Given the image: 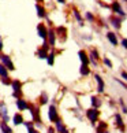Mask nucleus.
<instances>
[{"mask_svg":"<svg viewBox=\"0 0 127 133\" xmlns=\"http://www.w3.org/2000/svg\"><path fill=\"white\" fill-rule=\"evenodd\" d=\"M108 38H109V41L114 44V45H116V44H118V40H116V37H115L114 33H108Z\"/></svg>","mask_w":127,"mask_h":133,"instance_id":"423d86ee","label":"nucleus"},{"mask_svg":"<svg viewBox=\"0 0 127 133\" xmlns=\"http://www.w3.org/2000/svg\"><path fill=\"white\" fill-rule=\"evenodd\" d=\"M123 45L127 48V40H123Z\"/></svg>","mask_w":127,"mask_h":133,"instance_id":"393cba45","label":"nucleus"},{"mask_svg":"<svg viewBox=\"0 0 127 133\" xmlns=\"http://www.w3.org/2000/svg\"><path fill=\"white\" fill-rule=\"evenodd\" d=\"M2 129H3V132L4 133H11V129L6 125V124H2Z\"/></svg>","mask_w":127,"mask_h":133,"instance_id":"f8f14e48","label":"nucleus"},{"mask_svg":"<svg viewBox=\"0 0 127 133\" xmlns=\"http://www.w3.org/2000/svg\"><path fill=\"white\" fill-rule=\"evenodd\" d=\"M49 119L51 121H57V114H56V110L53 106L49 108Z\"/></svg>","mask_w":127,"mask_h":133,"instance_id":"f03ea898","label":"nucleus"},{"mask_svg":"<svg viewBox=\"0 0 127 133\" xmlns=\"http://www.w3.org/2000/svg\"><path fill=\"white\" fill-rule=\"evenodd\" d=\"M3 63L10 69V70H14V65L11 63V61H10V58H8V56H3Z\"/></svg>","mask_w":127,"mask_h":133,"instance_id":"7ed1b4c3","label":"nucleus"},{"mask_svg":"<svg viewBox=\"0 0 127 133\" xmlns=\"http://www.w3.org/2000/svg\"><path fill=\"white\" fill-rule=\"evenodd\" d=\"M14 124H15V125H18V124H22V115L17 114L15 117H14Z\"/></svg>","mask_w":127,"mask_h":133,"instance_id":"1a4fd4ad","label":"nucleus"},{"mask_svg":"<svg viewBox=\"0 0 127 133\" xmlns=\"http://www.w3.org/2000/svg\"><path fill=\"white\" fill-rule=\"evenodd\" d=\"M87 117H89L90 121H96L97 117H99V111L97 110H89L87 111Z\"/></svg>","mask_w":127,"mask_h":133,"instance_id":"f257e3e1","label":"nucleus"},{"mask_svg":"<svg viewBox=\"0 0 127 133\" xmlns=\"http://www.w3.org/2000/svg\"><path fill=\"white\" fill-rule=\"evenodd\" d=\"M37 11H38V15H40V17H44V15H45V12H44V8H42V7L37 6Z\"/></svg>","mask_w":127,"mask_h":133,"instance_id":"ddd939ff","label":"nucleus"},{"mask_svg":"<svg viewBox=\"0 0 127 133\" xmlns=\"http://www.w3.org/2000/svg\"><path fill=\"white\" fill-rule=\"evenodd\" d=\"M79 58H81V61H82V62H84L85 65H86V63H87V58H86V55H85V54L82 52V51L79 52Z\"/></svg>","mask_w":127,"mask_h":133,"instance_id":"9b49d317","label":"nucleus"},{"mask_svg":"<svg viewBox=\"0 0 127 133\" xmlns=\"http://www.w3.org/2000/svg\"><path fill=\"white\" fill-rule=\"evenodd\" d=\"M112 22H114V26L115 28H119L120 26V22L118 21V19H112Z\"/></svg>","mask_w":127,"mask_h":133,"instance_id":"6ab92c4d","label":"nucleus"},{"mask_svg":"<svg viewBox=\"0 0 127 133\" xmlns=\"http://www.w3.org/2000/svg\"><path fill=\"white\" fill-rule=\"evenodd\" d=\"M59 2H60V3H64V0H59Z\"/></svg>","mask_w":127,"mask_h":133,"instance_id":"bb28decb","label":"nucleus"},{"mask_svg":"<svg viewBox=\"0 0 127 133\" xmlns=\"http://www.w3.org/2000/svg\"><path fill=\"white\" fill-rule=\"evenodd\" d=\"M92 103H93V106H96V107H99L100 106V102H99V99H92Z\"/></svg>","mask_w":127,"mask_h":133,"instance_id":"a211bd4d","label":"nucleus"},{"mask_svg":"<svg viewBox=\"0 0 127 133\" xmlns=\"http://www.w3.org/2000/svg\"><path fill=\"white\" fill-rule=\"evenodd\" d=\"M116 124H118L120 128H123V122H122V118L119 115H116Z\"/></svg>","mask_w":127,"mask_h":133,"instance_id":"dca6fc26","label":"nucleus"},{"mask_svg":"<svg viewBox=\"0 0 127 133\" xmlns=\"http://www.w3.org/2000/svg\"><path fill=\"white\" fill-rule=\"evenodd\" d=\"M96 80H97V82H99V91L102 92V91H104V82H102V80L99 76H96Z\"/></svg>","mask_w":127,"mask_h":133,"instance_id":"39448f33","label":"nucleus"},{"mask_svg":"<svg viewBox=\"0 0 127 133\" xmlns=\"http://www.w3.org/2000/svg\"><path fill=\"white\" fill-rule=\"evenodd\" d=\"M49 40H51V44L55 43V36H53V33H52V32H51V34H49Z\"/></svg>","mask_w":127,"mask_h":133,"instance_id":"aec40b11","label":"nucleus"},{"mask_svg":"<svg viewBox=\"0 0 127 133\" xmlns=\"http://www.w3.org/2000/svg\"><path fill=\"white\" fill-rule=\"evenodd\" d=\"M0 50H2V43H0Z\"/></svg>","mask_w":127,"mask_h":133,"instance_id":"cd10ccee","label":"nucleus"},{"mask_svg":"<svg viewBox=\"0 0 127 133\" xmlns=\"http://www.w3.org/2000/svg\"><path fill=\"white\" fill-rule=\"evenodd\" d=\"M12 88H14V91H15V92H19V89H21V82L14 81L12 82Z\"/></svg>","mask_w":127,"mask_h":133,"instance_id":"6e6552de","label":"nucleus"},{"mask_svg":"<svg viewBox=\"0 0 127 133\" xmlns=\"http://www.w3.org/2000/svg\"><path fill=\"white\" fill-rule=\"evenodd\" d=\"M38 55H40V58H47V52H45V50H40V51H38Z\"/></svg>","mask_w":127,"mask_h":133,"instance_id":"f3484780","label":"nucleus"},{"mask_svg":"<svg viewBox=\"0 0 127 133\" xmlns=\"http://www.w3.org/2000/svg\"><path fill=\"white\" fill-rule=\"evenodd\" d=\"M92 59H93V61H94V59H97V54H96V51L92 52Z\"/></svg>","mask_w":127,"mask_h":133,"instance_id":"4be33fe9","label":"nucleus"},{"mask_svg":"<svg viewBox=\"0 0 127 133\" xmlns=\"http://www.w3.org/2000/svg\"><path fill=\"white\" fill-rule=\"evenodd\" d=\"M122 76H123V78H124V80H127V74H126V73H123Z\"/></svg>","mask_w":127,"mask_h":133,"instance_id":"a878e982","label":"nucleus"},{"mask_svg":"<svg viewBox=\"0 0 127 133\" xmlns=\"http://www.w3.org/2000/svg\"><path fill=\"white\" fill-rule=\"evenodd\" d=\"M114 8L116 10V11H119V14H124L123 11H122V8H120V6H119L118 3H115V4H114Z\"/></svg>","mask_w":127,"mask_h":133,"instance_id":"2eb2a0df","label":"nucleus"},{"mask_svg":"<svg viewBox=\"0 0 127 133\" xmlns=\"http://www.w3.org/2000/svg\"><path fill=\"white\" fill-rule=\"evenodd\" d=\"M81 73H82V74H89V69H87V66H86V65H85V66H82Z\"/></svg>","mask_w":127,"mask_h":133,"instance_id":"4468645a","label":"nucleus"},{"mask_svg":"<svg viewBox=\"0 0 127 133\" xmlns=\"http://www.w3.org/2000/svg\"><path fill=\"white\" fill-rule=\"evenodd\" d=\"M104 62H105V65H107V66H109V67L112 66V63H111V61H108V59H105Z\"/></svg>","mask_w":127,"mask_h":133,"instance_id":"5701e85b","label":"nucleus"},{"mask_svg":"<svg viewBox=\"0 0 127 133\" xmlns=\"http://www.w3.org/2000/svg\"><path fill=\"white\" fill-rule=\"evenodd\" d=\"M29 133H37L34 129H32V128H29Z\"/></svg>","mask_w":127,"mask_h":133,"instance_id":"b1692460","label":"nucleus"},{"mask_svg":"<svg viewBox=\"0 0 127 133\" xmlns=\"http://www.w3.org/2000/svg\"><path fill=\"white\" fill-rule=\"evenodd\" d=\"M48 63H49V65H52V63H53V55L48 56Z\"/></svg>","mask_w":127,"mask_h":133,"instance_id":"412c9836","label":"nucleus"},{"mask_svg":"<svg viewBox=\"0 0 127 133\" xmlns=\"http://www.w3.org/2000/svg\"><path fill=\"white\" fill-rule=\"evenodd\" d=\"M17 104H18V107L21 108V110H25V108L27 107V104H26V102H25V100H18V102H17Z\"/></svg>","mask_w":127,"mask_h":133,"instance_id":"0eeeda50","label":"nucleus"},{"mask_svg":"<svg viewBox=\"0 0 127 133\" xmlns=\"http://www.w3.org/2000/svg\"><path fill=\"white\" fill-rule=\"evenodd\" d=\"M0 76L7 77V70H6V67H4L3 65H0Z\"/></svg>","mask_w":127,"mask_h":133,"instance_id":"9d476101","label":"nucleus"},{"mask_svg":"<svg viewBox=\"0 0 127 133\" xmlns=\"http://www.w3.org/2000/svg\"><path fill=\"white\" fill-rule=\"evenodd\" d=\"M38 34H40L42 38L47 37V30H45V28H44L42 25H38Z\"/></svg>","mask_w":127,"mask_h":133,"instance_id":"20e7f679","label":"nucleus"}]
</instances>
